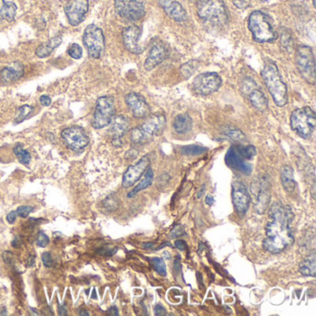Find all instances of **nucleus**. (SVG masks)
Here are the masks:
<instances>
[{"label":"nucleus","instance_id":"nucleus-1","mask_svg":"<svg viewBox=\"0 0 316 316\" xmlns=\"http://www.w3.org/2000/svg\"><path fill=\"white\" fill-rule=\"evenodd\" d=\"M294 213L289 205L275 202L269 209L265 226V238L262 247L270 253L276 254L288 249L294 242Z\"/></svg>","mask_w":316,"mask_h":316},{"label":"nucleus","instance_id":"nucleus-2","mask_svg":"<svg viewBox=\"0 0 316 316\" xmlns=\"http://www.w3.org/2000/svg\"><path fill=\"white\" fill-rule=\"evenodd\" d=\"M262 76L276 106L284 107L288 103V88L274 61L265 62L262 70Z\"/></svg>","mask_w":316,"mask_h":316},{"label":"nucleus","instance_id":"nucleus-3","mask_svg":"<svg viewBox=\"0 0 316 316\" xmlns=\"http://www.w3.org/2000/svg\"><path fill=\"white\" fill-rule=\"evenodd\" d=\"M165 123L166 119L163 114H155L148 117L141 125L132 130L131 141L135 145H141L152 140L154 136L162 134Z\"/></svg>","mask_w":316,"mask_h":316},{"label":"nucleus","instance_id":"nucleus-4","mask_svg":"<svg viewBox=\"0 0 316 316\" xmlns=\"http://www.w3.org/2000/svg\"><path fill=\"white\" fill-rule=\"evenodd\" d=\"M248 24L253 39L258 43H269L278 37V34L270 22L269 17L261 10L251 12Z\"/></svg>","mask_w":316,"mask_h":316},{"label":"nucleus","instance_id":"nucleus-5","mask_svg":"<svg viewBox=\"0 0 316 316\" xmlns=\"http://www.w3.org/2000/svg\"><path fill=\"white\" fill-rule=\"evenodd\" d=\"M198 15L202 20L219 26L228 22L227 8L222 0H199Z\"/></svg>","mask_w":316,"mask_h":316},{"label":"nucleus","instance_id":"nucleus-6","mask_svg":"<svg viewBox=\"0 0 316 316\" xmlns=\"http://www.w3.org/2000/svg\"><path fill=\"white\" fill-rule=\"evenodd\" d=\"M290 125L296 134L308 139L316 130V112L310 107L297 108L290 116Z\"/></svg>","mask_w":316,"mask_h":316},{"label":"nucleus","instance_id":"nucleus-7","mask_svg":"<svg viewBox=\"0 0 316 316\" xmlns=\"http://www.w3.org/2000/svg\"><path fill=\"white\" fill-rule=\"evenodd\" d=\"M297 69L303 79L311 85L316 82V59L313 49L308 46L297 47L295 52Z\"/></svg>","mask_w":316,"mask_h":316},{"label":"nucleus","instance_id":"nucleus-8","mask_svg":"<svg viewBox=\"0 0 316 316\" xmlns=\"http://www.w3.org/2000/svg\"><path fill=\"white\" fill-rule=\"evenodd\" d=\"M250 192L254 198V209L259 214H263L269 208L271 202V183L267 176H261L251 183Z\"/></svg>","mask_w":316,"mask_h":316},{"label":"nucleus","instance_id":"nucleus-9","mask_svg":"<svg viewBox=\"0 0 316 316\" xmlns=\"http://www.w3.org/2000/svg\"><path fill=\"white\" fill-rule=\"evenodd\" d=\"M115 115L114 101L109 96L98 99L96 103L92 125L96 129H102L110 124Z\"/></svg>","mask_w":316,"mask_h":316},{"label":"nucleus","instance_id":"nucleus-10","mask_svg":"<svg viewBox=\"0 0 316 316\" xmlns=\"http://www.w3.org/2000/svg\"><path fill=\"white\" fill-rule=\"evenodd\" d=\"M83 42L89 57L93 59L101 58L105 49V37L101 28L95 24L88 25L83 35Z\"/></svg>","mask_w":316,"mask_h":316},{"label":"nucleus","instance_id":"nucleus-11","mask_svg":"<svg viewBox=\"0 0 316 316\" xmlns=\"http://www.w3.org/2000/svg\"><path fill=\"white\" fill-rule=\"evenodd\" d=\"M222 86V78L216 73L200 74L192 82V89L198 95L208 96L216 92Z\"/></svg>","mask_w":316,"mask_h":316},{"label":"nucleus","instance_id":"nucleus-12","mask_svg":"<svg viewBox=\"0 0 316 316\" xmlns=\"http://www.w3.org/2000/svg\"><path fill=\"white\" fill-rule=\"evenodd\" d=\"M61 137L68 148L75 152H81L89 144V137L85 129L77 125L62 130Z\"/></svg>","mask_w":316,"mask_h":316},{"label":"nucleus","instance_id":"nucleus-13","mask_svg":"<svg viewBox=\"0 0 316 316\" xmlns=\"http://www.w3.org/2000/svg\"><path fill=\"white\" fill-rule=\"evenodd\" d=\"M115 10L122 19L138 20L146 14L141 0H114Z\"/></svg>","mask_w":316,"mask_h":316},{"label":"nucleus","instance_id":"nucleus-14","mask_svg":"<svg viewBox=\"0 0 316 316\" xmlns=\"http://www.w3.org/2000/svg\"><path fill=\"white\" fill-rule=\"evenodd\" d=\"M232 200L237 214L245 215L249 208L250 196L242 182L236 180L232 184Z\"/></svg>","mask_w":316,"mask_h":316},{"label":"nucleus","instance_id":"nucleus-15","mask_svg":"<svg viewBox=\"0 0 316 316\" xmlns=\"http://www.w3.org/2000/svg\"><path fill=\"white\" fill-rule=\"evenodd\" d=\"M88 8V0H69L64 7L69 23L73 26L79 25L85 20Z\"/></svg>","mask_w":316,"mask_h":316},{"label":"nucleus","instance_id":"nucleus-16","mask_svg":"<svg viewBox=\"0 0 316 316\" xmlns=\"http://www.w3.org/2000/svg\"><path fill=\"white\" fill-rule=\"evenodd\" d=\"M150 159L149 156L146 155L142 157L138 162L129 166L125 173L122 175V188L128 189L135 185L136 182L141 178L142 175L146 172V170L149 167Z\"/></svg>","mask_w":316,"mask_h":316},{"label":"nucleus","instance_id":"nucleus-17","mask_svg":"<svg viewBox=\"0 0 316 316\" xmlns=\"http://www.w3.org/2000/svg\"><path fill=\"white\" fill-rule=\"evenodd\" d=\"M141 34V28L137 25H130L123 29L121 34L122 43L129 52L136 55L141 54L143 52V48L139 44Z\"/></svg>","mask_w":316,"mask_h":316},{"label":"nucleus","instance_id":"nucleus-18","mask_svg":"<svg viewBox=\"0 0 316 316\" xmlns=\"http://www.w3.org/2000/svg\"><path fill=\"white\" fill-rule=\"evenodd\" d=\"M125 102L129 109L137 119L147 118L150 113V108L141 95L130 92L125 96Z\"/></svg>","mask_w":316,"mask_h":316},{"label":"nucleus","instance_id":"nucleus-19","mask_svg":"<svg viewBox=\"0 0 316 316\" xmlns=\"http://www.w3.org/2000/svg\"><path fill=\"white\" fill-rule=\"evenodd\" d=\"M168 56V50L166 46L161 42L157 41L150 47L148 58L144 63V68L146 71H151L157 66H159L162 61Z\"/></svg>","mask_w":316,"mask_h":316},{"label":"nucleus","instance_id":"nucleus-20","mask_svg":"<svg viewBox=\"0 0 316 316\" xmlns=\"http://www.w3.org/2000/svg\"><path fill=\"white\" fill-rule=\"evenodd\" d=\"M110 134L112 137V145L116 148H120L122 146L121 138L129 131L130 124L126 117L123 115L115 116L110 122Z\"/></svg>","mask_w":316,"mask_h":316},{"label":"nucleus","instance_id":"nucleus-21","mask_svg":"<svg viewBox=\"0 0 316 316\" xmlns=\"http://www.w3.org/2000/svg\"><path fill=\"white\" fill-rule=\"evenodd\" d=\"M158 2L164 12L175 21L182 22L188 19L186 9L177 0H158Z\"/></svg>","mask_w":316,"mask_h":316},{"label":"nucleus","instance_id":"nucleus-22","mask_svg":"<svg viewBox=\"0 0 316 316\" xmlns=\"http://www.w3.org/2000/svg\"><path fill=\"white\" fill-rule=\"evenodd\" d=\"M24 74L23 65L19 61H14L7 67L3 68L0 72V78L6 84L18 81Z\"/></svg>","mask_w":316,"mask_h":316},{"label":"nucleus","instance_id":"nucleus-23","mask_svg":"<svg viewBox=\"0 0 316 316\" xmlns=\"http://www.w3.org/2000/svg\"><path fill=\"white\" fill-rule=\"evenodd\" d=\"M226 162L230 167L241 172L245 175H249L251 173V167L240 155L236 152L235 148H232L226 154Z\"/></svg>","mask_w":316,"mask_h":316},{"label":"nucleus","instance_id":"nucleus-24","mask_svg":"<svg viewBox=\"0 0 316 316\" xmlns=\"http://www.w3.org/2000/svg\"><path fill=\"white\" fill-rule=\"evenodd\" d=\"M280 178L284 189L289 193H292L296 189V181L292 167L289 165L282 166L280 169Z\"/></svg>","mask_w":316,"mask_h":316},{"label":"nucleus","instance_id":"nucleus-25","mask_svg":"<svg viewBox=\"0 0 316 316\" xmlns=\"http://www.w3.org/2000/svg\"><path fill=\"white\" fill-rule=\"evenodd\" d=\"M249 100L251 105L259 111H265L268 108V101L265 95L259 88H252L249 93Z\"/></svg>","mask_w":316,"mask_h":316},{"label":"nucleus","instance_id":"nucleus-26","mask_svg":"<svg viewBox=\"0 0 316 316\" xmlns=\"http://www.w3.org/2000/svg\"><path fill=\"white\" fill-rule=\"evenodd\" d=\"M62 43V38L61 36H55L53 38H51L50 40L47 41V43H43L41 44L39 47L36 48L35 50V54L38 58H46L48 57L49 55L53 52V50L59 47Z\"/></svg>","mask_w":316,"mask_h":316},{"label":"nucleus","instance_id":"nucleus-27","mask_svg":"<svg viewBox=\"0 0 316 316\" xmlns=\"http://www.w3.org/2000/svg\"><path fill=\"white\" fill-rule=\"evenodd\" d=\"M300 273L304 276L315 277L316 275V255L313 250L300 264Z\"/></svg>","mask_w":316,"mask_h":316},{"label":"nucleus","instance_id":"nucleus-28","mask_svg":"<svg viewBox=\"0 0 316 316\" xmlns=\"http://www.w3.org/2000/svg\"><path fill=\"white\" fill-rule=\"evenodd\" d=\"M173 127L178 134H186L192 128V119L188 113L178 114L175 118Z\"/></svg>","mask_w":316,"mask_h":316},{"label":"nucleus","instance_id":"nucleus-29","mask_svg":"<svg viewBox=\"0 0 316 316\" xmlns=\"http://www.w3.org/2000/svg\"><path fill=\"white\" fill-rule=\"evenodd\" d=\"M153 179H154L153 170L150 168V167H148V168L146 170V172L144 173V176H143L141 181L139 182V183L135 186V188L129 192V194L127 195L128 198H133V197H135L137 193H139L141 190L148 189V187L152 184Z\"/></svg>","mask_w":316,"mask_h":316},{"label":"nucleus","instance_id":"nucleus-30","mask_svg":"<svg viewBox=\"0 0 316 316\" xmlns=\"http://www.w3.org/2000/svg\"><path fill=\"white\" fill-rule=\"evenodd\" d=\"M17 13V6L12 2L0 0V20L12 21Z\"/></svg>","mask_w":316,"mask_h":316},{"label":"nucleus","instance_id":"nucleus-31","mask_svg":"<svg viewBox=\"0 0 316 316\" xmlns=\"http://www.w3.org/2000/svg\"><path fill=\"white\" fill-rule=\"evenodd\" d=\"M280 44L281 47L285 48L288 52H291L294 49V38L292 34L286 28H283L280 32Z\"/></svg>","mask_w":316,"mask_h":316},{"label":"nucleus","instance_id":"nucleus-32","mask_svg":"<svg viewBox=\"0 0 316 316\" xmlns=\"http://www.w3.org/2000/svg\"><path fill=\"white\" fill-rule=\"evenodd\" d=\"M222 135H225L230 140L237 142V143H242L246 140V136L244 135V133L238 128L231 127V126L225 128Z\"/></svg>","mask_w":316,"mask_h":316},{"label":"nucleus","instance_id":"nucleus-33","mask_svg":"<svg viewBox=\"0 0 316 316\" xmlns=\"http://www.w3.org/2000/svg\"><path fill=\"white\" fill-rule=\"evenodd\" d=\"M14 154L16 155L18 161L24 165H28L31 162V154L26 149H24L21 144H17L13 148Z\"/></svg>","mask_w":316,"mask_h":316},{"label":"nucleus","instance_id":"nucleus-34","mask_svg":"<svg viewBox=\"0 0 316 316\" xmlns=\"http://www.w3.org/2000/svg\"><path fill=\"white\" fill-rule=\"evenodd\" d=\"M200 66V61H189L183 64L180 68V73H181L183 77L185 79H188L190 76H192L195 74L197 69Z\"/></svg>","mask_w":316,"mask_h":316},{"label":"nucleus","instance_id":"nucleus-35","mask_svg":"<svg viewBox=\"0 0 316 316\" xmlns=\"http://www.w3.org/2000/svg\"><path fill=\"white\" fill-rule=\"evenodd\" d=\"M235 150L238 154L242 157L243 159H251L255 156L256 149L253 146H237L235 147Z\"/></svg>","mask_w":316,"mask_h":316},{"label":"nucleus","instance_id":"nucleus-36","mask_svg":"<svg viewBox=\"0 0 316 316\" xmlns=\"http://www.w3.org/2000/svg\"><path fill=\"white\" fill-rule=\"evenodd\" d=\"M33 109H34V108L32 106H29V105H23V106H21V107L18 108L17 115H16V118H15L16 123H20L21 121H24L28 116L32 113Z\"/></svg>","mask_w":316,"mask_h":316},{"label":"nucleus","instance_id":"nucleus-37","mask_svg":"<svg viewBox=\"0 0 316 316\" xmlns=\"http://www.w3.org/2000/svg\"><path fill=\"white\" fill-rule=\"evenodd\" d=\"M150 262L152 263L153 267H154L155 271L161 275V276H166V265H165V262L160 258H152L150 259Z\"/></svg>","mask_w":316,"mask_h":316},{"label":"nucleus","instance_id":"nucleus-38","mask_svg":"<svg viewBox=\"0 0 316 316\" xmlns=\"http://www.w3.org/2000/svg\"><path fill=\"white\" fill-rule=\"evenodd\" d=\"M67 53L74 60H80L83 57V48L78 44H72L68 48Z\"/></svg>","mask_w":316,"mask_h":316},{"label":"nucleus","instance_id":"nucleus-39","mask_svg":"<svg viewBox=\"0 0 316 316\" xmlns=\"http://www.w3.org/2000/svg\"><path fill=\"white\" fill-rule=\"evenodd\" d=\"M49 243V237L44 232H39L36 238V245L40 248H46Z\"/></svg>","mask_w":316,"mask_h":316},{"label":"nucleus","instance_id":"nucleus-40","mask_svg":"<svg viewBox=\"0 0 316 316\" xmlns=\"http://www.w3.org/2000/svg\"><path fill=\"white\" fill-rule=\"evenodd\" d=\"M205 151V148H200L198 146H189L183 148V152L185 154L188 155H198L201 154L202 152Z\"/></svg>","mask_w":316,"mask_h":316},{"label":"nucleus","instance_id":"nucleus-41","mask_svg":"<svg viewBox=\"0 0 316 316\" xmlns=\"http://www.w3.org/2000/svg\"><path fill=\"white\" fill-rule=\"evenodd\" d=\"M33 211L34 208L32 206H20L16 210V213L21 218H26Z\"/></svg>","mask_w":316,"mask_h":316},{"label":"nucleus","instance_id":"nucleus-42","mask_svg":"<svg viewBox=\"0 0 316 316\" xmlns=\"http://www.w3.org/2000/svg\"><path fill=\"white\" fill-rule=\"evenodd\" d=\"M104 205L106 208L112 211L118 207V199L115 198L114 196H109L108 199L104 202Z\"/></svg>","mask_w":316,"mask_h":316},{"label":"nucleus","instance_id":"nucleus-43","mask_svg":"<svg viewBox=\"0 0 316 316\" xmlns=\"http://www.w3.org/2000/svg\"><path fill=\"white\" fill-rule=\"evenodd\" d=\"M42 262H43L44 265H45L46 267H47V268L52 267V265H53V259H52L51 253H50L49 251L44 252V253L42 254Z\"/></svg>","mask_w":316,"mask_h":316},{"label":"nucleus","instance_id":"nucleus-44","mask_svg":"<svg viewBox=\"0 0 316 316\" xmlns=\"http://www.w3.org/2000/svg\"><path fill=\"white\" fill-rule=\"evenodd\" d=\"M234 5L239 9H246L249 7L250 0H232Z\"/></svg>","mask_w":316,"mask_h":316},{"label":"nucleus","instance_id":"nucleus-45","mask_svg":"<svg viewBox=\"0 0 316 316\" xmlns=\"http://www.w3.org/2000/svg\"><path fill=\"white\" fill-rule=\"evenodd\" d=\"M184 232H185V230L183 228V226H182L181 224H177V225L175 226V227L173 228V230L171 231L170 236H171V237H177V236H180V235H183Z\"/></svg>","mask_w":316,"mask_h":316},{"label":"nucleus","instance_id":"nucleus-46","mask_svg":"<svg viewBox=\"0 0 316 316\" xmlns=\"http://www.w3.org/2000/svg\"><path fill=\"white\" fill-rule=\"evenodd\" d=\"M155 315L158 316H166V310L161 304H157L154 308Z\"/></svg>","mask_w":316,"mask_h":316},{"label":"nucleus","instance_id":"nucleus-47","mask_svg":"<svg viewBox=\"0 0 316 316\" xmlns=\"http://www.w3.org/2000/svg\"><path fill=\"white\" fill-rule=\"evenodd\" d=\"M116 250H117V248H115V249H104V248H102V249H99L98 252L101 255L110 256L113 255Z\"/></svg>","mask_w":316,"mask_h":316},{"label":"nucleus","instance_id":"nucleus-48","mask_svg":"<svg viewBox=\"0 0 316 316\" xmlns=\"http://www.w3.org/2000/svg\"><path fill=\"white\" fill-rule=\"evenodd\" d=\"M39 101H40L41 105L45 106V107H48L51 104V99L48 96H46V95L41 96Z\"/></svg>","mask_w":316,"mask_h":316},{"label":"nucleus","instance_id":"nucleus-49","mask_svg":"<svg viewBox=\"0 0 316 316\" xmlns=\"http://www.w3.org/2000/svg\"><path fill=\"white\" fill-rule=\"evenodd\" d=\"M175 245V247L177 249H180V250H186V249H188V245H187L186 241H184V240H176Z\"/></svg>","mask_w":316,"mask_h":316},{"label":"nucleus","instance_id":"nucleus-50","mask_svg":"<svg viewBox=\"0 0 316 316\" xmlns=\"http://www.w3.org/2000/svg\"><path fill=\"white\" fill-rule=\"evenodd\" d=\"M17 213H16V211H10L9 213H7V221L9 222L10 224H12L15 221H16V218H17Z\"/></svg>","mask_w":316,"mask_h":316},{"label":"nucleus","instance_id":"nucleus-51","mask_svg":"<svg viewBox=\"0 0 316 316\" xmlns=\"http://www.w3.org/2000/svg\"><path fill=\"white\" fill-rule=\"evenodd\" d=\"M205 203L209 205V206H211L213 203H214V199L211 195H207L205 198Z\"/></svg>","mask_w":316,"mask_h":316},{"label":"nucleus","instance_id":"nucleus-52","mask_svg":"<svg viewBox=\"0 0 316 316\" xmlns=\"http://www.w3.org/2000/svg\"><path fill=\"white\" fill-rule=\"evenodd\" d=\"M108 316H119V313H118V309L115 307V306H112V307H110L108 311Z\"/></svg>","mask_w":316,"mask_h":316},{"label":"nucleus","instance_id":"nucleus-53","mask_svg":"<svg viewBox=\"0 0 316 316\" xmlns=\"http://www.w3.org/2000/svg\"><path fill=\"white\" fill-rule=\"evenodd\" d=\"M59 311H60V315L61 316H67V311H66V309H64L62 306L59 307Z\"/></svg>","mask_w":316,"mask_h":316},{"label":"nucleus","instance_id":"nucleus-54","mask_svg":"<svg viewBox=\"0 0 316 316\" xmlns=\"http://www.w3.org/2000/svg\"><path fill=\"white\" fill-rule=\"evenodd\" d=\"M204 191H205V185H203V186H202V189L200 190V192H199V194H198V196H197V197H198V199H200V198H201V197H202V196L203 195V193H204Z\"/></svg>","mask_w":316,"mask_h":316},{"label":"nucleus","instance_id":"nucleus-55","mask_svg":"<svg viewBox=\"0 0 316 316\" xmlns=\"http://www.w3.org/2000/svg\"><path fill=\"white\" fill-rule=\"evenodd\" d=\"M86 312H87V311H82V313H80V315H81V316H89V314L86 313Z\"/></svg>","mask_w":316,"mask_h":316},{"label":"nucleus","instance_id":"nucleus-56","mask_svg":"<svg viewBox=\"0 0 316 316\" xmlns=\"http://www.w3.org/2000/svg\"><path fill=\"white\" fill-rule=\"evenodd\" d=\"M313 4H314V7H316V0H313Z\"/></svg>","mask_w":316,"mask_h":316},{"label":"nucleus","instance_id":"nucleus-57","mask_svg":"<svg viewBox=\"0 0 316 316\" xmlns=\"http://www.w3.org/2000/svg\"><path fill=\"white\" fill-rule=\"evenodd\" d=\"M261 1H268V0H261Z\"/></svg>","mask_w":316,"mask_h":316},{"label":"nucleus","instance_id":"nucleus-58","mask_svg":"<svg viewBox=\"0 0 316 316\" xmlns=\"http://www.w3.org/2000/svg\"><path fill=\"white\" fill-rule=\"evenodd\" d=\"M192 1H199V0H192Z\"/></svg>","mask_w":316,"mask_h":316}]
</instances>
